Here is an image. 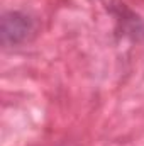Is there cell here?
I'll return each mask as SVG.
<instances>
[{"mask_svg":"<svg viewBox=\"0 0 144 146\" xmlns=\"http://www.w3.org/2000/svg\"><path fill=\"white\" fill-rule=\"evenodd\" d=\"M36 31L34 19L20 10H10L2 17V42L5 46H17L27 41Z\"/></svg>","mask_w":144,"mask_h":146,"instance_id":"1","label":"cell"}]
</instances>
